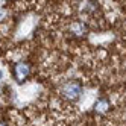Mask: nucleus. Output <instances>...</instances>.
Listing matches in <instances>:
<instances>
[{"instance_id": "f257e3e1", "label": "nucleus", "mask_w": 126, "mask_h": 126, "mask_svg": "<svg viewBox=\"0 0 126 126\" xmlns=\"http://www.w3.org/2000/svg\"><path fill=\"white\" fill-rule=\"evenodd\" d=\"M82 94V85L76 80H70V82L64 84L61 88V96L65 100H78Z\"/></svg>"}, {"instance_id": "f03ea898", "label": "nucleus", "mask_w": 126, "mask_h": 126, "mask_svg": "<svg viewBox=\"0 0 126 126\" xmlns=\"http://www.w3.org/2000/svg\"><path fill=\"white\" fill-rule=\"evenodd\" d=\"M29 75H31V65L28 62L20 61V62H17L14 65V78H15V80L18 84H23L24 80L28 79Z\"/></svg>"}, {"instance_id": "7ed1b4c3", "label": "nucleus", "mask_w": 126, "mask_h": 126, "mask_svg": "<svg viewBox=\"0 0 126 126\" xmlns=\"http://www.w3.org/2000/svg\"><path fill=\"white\" fill-rule=\"evenodd\" d=\"M70 32L75 35V37H85L87 32H88V28H87V24L82 23V21H73L70 24Z\"/></svg>"}, {"instance_id": "20e7f679", "label": "nucleus", "mask_w": 126, "mask_h": 126, "mask_svg": "<svg viewBox=\"0 0 126 126\" xmlns=\"http://www.w3.org/2000/svg\"><path fill=\"white\" fill-rule=\"evenodd\" d=\"M108 110H110V100H108V99H99L94 105V111L99 112V114H103Z\"/></svg>"}, {"instance_id": "39448f33", "label": "nucleus", "mask_w": 126, "mask_h": 126, "mask_svg": "<svg viewBox=\"0 0 126 126\" xmlns=\"http://www.w3.org/2000/svg\"><path fill=\"white\" fill-rule=\"evenodd\" d=\"M2 78H3V71H2V70H0V79H2Z\"/></svg>"}, {"instance_id": "423d86ee", "label": "nucleus", "mask_w": 126, "mask_h": 126, "mask_svg": "<svg viewBox=\"0 0 126 126\" xmlns=\"http://www.w3.org/2000/svg\"><path fill=\"white\" fill-rule=\"evenodd\" d=\"M0 18H3V12L2 11H0Z\"/></svg>"}, {"instance_id": "0eeeda50", "label": "nucleus", "mask_w": 126, "mask_h": 126, "mask_svg": "<svg viewBox=\"0 0 126 126\" xmlns=\"http://www.w3.org/2000/svg\"><path fill=\"white\" fill-rule=\"evenodd\" d=\"M0 126H6V125H5V123H0Z\"/></svg>"}]
</instances>
